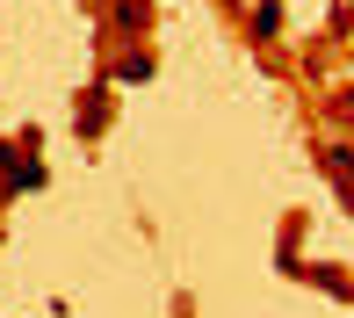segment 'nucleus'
<instances>
[{
	"instance_id": "f257e3e1",
	"label": "nucleus",
	"mask_w": 354,
	"mask_h": 318,
	"mask_svg": "<svg viewBox=\"0 0 354 318\" xmlns=\"http://www.w3.org/2000/svg\"><path fill=\"white\" fill-rule=\"evenodd\" d=\"M8 159H15V145H0V174H8ZM37 181H44L37 167H15V188H37Z\"/></svg>"
}]
</instances>
